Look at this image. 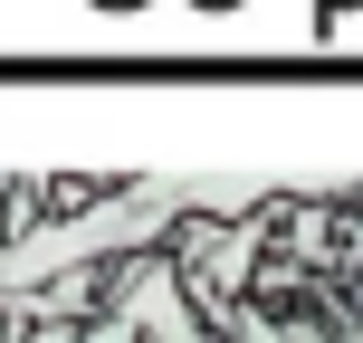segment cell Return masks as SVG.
<instances>
[{
  "label": "cell",
  "instance_id": "obj_1",
  "mask_svg": "<svg viewBox=\"0 0 363 343\" xmlns=\"http://www.w3.org/2000/svg\"><path fill=\"white\" fill-rule=\"evenodd\" d=\"M201 325H211V315L182 296L172 257H153V248H134L125 296H115V306H96V334H201Z\"/></svg>",
  "mask_w": 363,
  "mask_h": 343
},
{
  "label": "cell",
  "instance_id": "obj_2",
  "mask_svg": "<svg viewBox=\"0 0 363 343\" xmlns=\"http://www.w3.org/2000/svg\"><path fill=\"white\" fill-rule=\"evenodd\" d=\"M201 10H230V0H201Z\"/></svg>",
  "mask_w": 363,
  "mask_h": 343
},
{
  "label": "cell",
  "instance_id": "obj_3",
  "mask_svg": "<svg viewBox=\"0 0 363 343\" xmlns=\"http://www.w3.org/2000/svg\"><path fill=\"white\" fill-rule=\"evenodd\" d=\"M115 10H125V0H115Z\"/></svg>",
  "mask_w": 363,
  "mask_h": 343
}]
</instances>
